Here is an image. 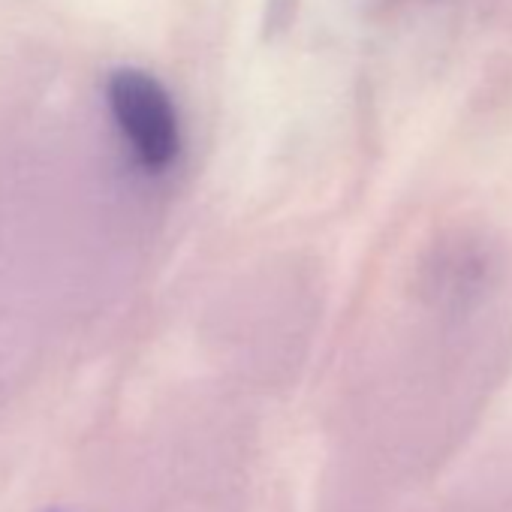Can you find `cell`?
I'll list each match as a JSON object with an SVG mask.
<instances>
[{"label":"cell","mask_w":512,"mask_h":512,"mask_svg":"<svg viewBox=\"0 0 512 512\" xmlns=\"http://www.w3.org/2000/svg\"><path fill=\"white\" fill-rule=\"evenodd\" d=\"M109 109L133 157L148 172L169 169L181 154V124L169 91L145 70H118L109 79Z\"/></svg>","instance_id":"cell-1"}]
</instances>
